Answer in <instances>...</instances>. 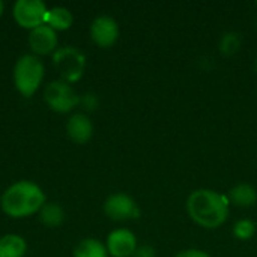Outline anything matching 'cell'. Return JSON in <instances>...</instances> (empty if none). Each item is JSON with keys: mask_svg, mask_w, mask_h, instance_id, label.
<instances>
[{"mask_svg": "<svg viewBox=\"0 0 257 257\" xmlns=\"http://www.w3.org/2000/svg\"><path fill=\"white\" fill-rule=\"evenodd\" d=\"M242 45V39L239 36V33L236 32H226L221 39H220V44H218V48H220V53L224 54V56H233L239 51Z\"/></svg>", "mask_w": 257, "mask_h": 257, "instance_id": "cell-17", "label": "cell"}, {"mask_svg": "<svg viewBox=\"0 0 257 257\" xmlns=\"http://www.w3.org/2000/svg\"><path fill=\"white\" fill-rule=\"evenodd\" d=\"M227 200L230 205H235L238 208H251L257 202V190L245 182L238 184L229 190Z\"/></svg>", "mask_w": 257, "mask_h": 257, "instance_id": "cell-12", "label": "cell"}, {"mask_svg": "<svg viewBox=\"0 0 257 257\" xmlns=\"http://www.w3.org/2000/svg\"><path fill=\"white\" fill-rule=\"evenodd\" d=\"M45 78V65L41 57L35 54H23L14 65L12 81L17 92L24 96H33L42 86Z\"/></svg>", "mask_w": 257, "mask_h": 257, "instance_id": "cell-3", "label": "cell"}, {"mask_svg": "<svg viewBox=\"0 0 257 257\" xmlns=\"http://www.w3.org/2000/svg\"><path fill=\"white\" fill-rule=\"evenodd\" d=\"M48 9L42 0H17L12 6V17L21 29L30 32L45 24Z\"/></svg>", "mask_w": 257, "mask_h": 257, "instance_id": "cell-6", "label": "cell"}, {"mask_svg": "<svg viewBox=\"0 0 257 257\" xmlns=\"http://www.w3.org/2000/svg\"><path fill=\"white\" fill-rule=\"evenodd\" d=\"M29 47L32 54L42 57V56H53L59 50V36L57 32L53 30L50 26L42 24L29 32Z\"/></svg>", "mask_w": 257, "mask_h": 257, "instance_id": "cell-9", "label": "cell"}, {"mask_svg": "<svg viewBox=\"0 0 257 257\" xmlns=\"http://www.w3.org/2000/svg\"><path fill=\"white\" fill-rule=\"evenodd\" d=\"M188 217L203 229H218L223 226L230 212V203L227 196L209 190V188H199L194 190L185 203Z\"/></svg>", "mask_w": 257, "mask_h": 257, "instance_id": "cell-1", "label": "cell"}, {"mask_svg": "<svg viewBox=\"0 0 257 257\" xmlns=\"http://www.w3.org/2000/svg\"><path fill=\"white\" fill-rule=\"evenodd\" d=\"M175 257H212L209 253L203 251V250H199V248H187V250H182L179 251Z\"/></svg>", "mask_w": 257, "mask_h": 257, "instance_id": "cell-21", "label": "cell"}, {"mask_svg": "<svg viewBox=\"0 0 257 257\" xmlns=\"http://www.w3.org/2000/svg\"><path fill=\"white\" fill-rule=\"evenodd\" d=\"M256 223L253 220H248V218H242V220L236 221L235 226H233V235L239 241H248V239H251L256 235Z\"/></svg>", "mask_w": 257, "mask_h": 257, "instance_id": "cell-18", "label": "cell"}, {"mask_svg": "<svg viewBox=\"0 0 257 257\" xmlns=\"http://www.w3.org/2000/svg\"><path fill=\"white\" fill-rule=\"evenodd\" d=\"M47 203L44 190L27 179L11 184L0 196V208L5 215L14 220L29 218L39 214Z\"/></svg>", "mask_w": 257, "mask_h": 257, "instance_id": "cell-2", "label": "cell"}, {"mask_svg": "<svg viewBox=\"0 0 257 257\" xmlns=\"http://www.w3.org/2000/svg\"><path fill=\"white\" fill-rule=\"evenodd\" d=\"M254 69H256V74H257V57H256V63H254Z\"/></svg>", "mask_w": 257, "mask_h": 257, "instance_id": "cell-23", "label": "cell"}, {"mask_svg": "<svg viewBox=\"0 0 257 257\" xmlns=\"http://www.w3.org/2000/svg\"><path fill=\"white\" fill-rule=\"evenodd\" d=\"M39 220L47 227H59L65 221V211L59 203L47 202L39 211Z\"/></svg>", "mask_w": 257, "mask_h": 257, "instance_id": "cell-16", "label": "cell"}, {"mask_svg": "<svg viewBox=\"0 0 257 257\" xmlns=\"http://www.w3.org/2000/svg\"><path fill=\"white\" fill-rule=\"evenodd\" d=\"M104 214L113 221H128L139 218L140 211L136 200L126 193H113L104 202Z\"/></svg>", "mask_w": 257, "mask_h": 257, "instance_id": "cell-7", "label": "cell"}, {"mask_svg": "<svg viewBox=\"0 0 257 257\" xmlns=\"http://www.w3.org/2000/svg\"><path fill=\"white\" fill-rule=\"evenodd\" d=\"M27 253V242L23 236L8 233L0 238V257H24Z\"/></svg>", "mask_w": 257, "mask_h": 257, "instance_id": "cell-13", "label": "cell"}, {"mask_svg": "<svg viewBox=\"0 0 257 257\" xmlns=\"http://www.w3.org/2000/svg\"><path fill=\"white\" fill-rule=\"evenodd\" d=\"M80 105H83V108L87 110V111H93V110L98 108L99 99H98V96H96L95 93L87 92V93H84L83 96H80Z\"/></svg>", "mask_w": 257, "mask_h": 257, "instance_id": "cell-19", "label": "cell"}, {"mask_svg": "<svg viewBox=\"0 0 257 257\" xmlns=\"http://www.w3.org/2000/svg\"><path fill=\"white\" fill-rule=\"evenodd\" d=\"M72 257H108V251L105 244H102L99 239L84 238L75 245Z\"/></svg>", "mask_w": 257, "mask_h": 257, "instance_id": "cell-15", "label": "cell"}, {"mask_svg": "<svg viewBox=\"0 0 257 257\" xmlns=\"http://www.w3.org/2000/svg\"><path fill=\"white\" fill-rule=\"evenodd\" d=\"M53 65L60 75V80L74 84L81 80L86 71V54L77 47H59L53 54Z\"/></svg>", "mask_w": 257, "mask_h": 257, "instance_id": "cell-4", "label": "cell"}, {"mask_svg": "<svg viewBox=\"0 0 257 257\" xmlns=\"http://www.w3.org/2000/svg\"><path fill=\"white\" fill-rule=\"evenodd\" d=\"M66 136L75 145H86L93 137V123L86 113H72L66 122Z\"/></svg>", "mask_w": 257, "mask_h": 257, "instance_id": "cell-11", "label": "cell"}, {"mask_svg": "<svg viewBox=\"0 0 257 257\" xmlns=\"http://www.w3.org/2000/svg\"><path fill=\"white\" fill-rule=\"evenodd\" d=\"M72 23H74V17H72V12L68 8L54 6V8H50L48 9L45 24L50 26L53 30H56V32H65V30L71 29Z\"/></svg>", "mask_w": 257, "mask_h": 257, "instance_id": "cell-14", "label": "cell"}, {"mask_svg": "<svg viewBox=\"0 0 257 257\" xmlns=\"http://www.w3.org/2000/svg\"><path fill=\"white\" fill-rule=\"evenodd\" d=\"M105 247L108 251V256L111 257H133L136 253L139 244H137V236L134 232L125 227L114 229L108 233Z\"/></svg>", "mask_w": 257, "mask_h": 257, "instance_id": "cell-10", "label": "cell"}, {"mask_svg": "<svg viewBox=\"0 0 257 257\" xmlns=\"http://www.w3.org/2000/svg\"><path fill=\"white\" fill-rule=\"evenodd\" d=\"M3 12H5V3H3V2L0 0V18H2Z\"/></svg>", "mask_w": 257, "mask_h": 257, "instance_id": "cell-22", "label": "cell"}, {"mask_svg": "<svg viewBox=\"0 0 257 257\" xmlns=\"http://www.w3.org/2000/svg\"><path fill=\"white\" fill-rule=\"evenodd\" d=\"M90 39L99 48H110L119 39V24L110 15H99L96 17L89 29Z\"/></svg>", "mask_w": 257, "mask_h": 257, "instance_id": "cell-8", "label": "cell"}, {"mask_svg": "<svg viewBox=\"0 0 257 257\" xmlns=\"http://www.w3.org/2000/svg\"><path fill=\"white\" fill-rule=\"evenodd\" d=\"M133 257H157V251L152 245H139Z\"/></svg>", "mask_w": 257, "mask_h": 257, "instance_id": "cell-20", "label": "cell"}, {"mask_svg": "<svg viewBox=\"0 0 257 257\" xmlns=\"http://www.w3.org/2000/svg\"><path fill=\"white\" fill-rule=\"evenodd\" d=\"M44 101L51 111L66 114L80 105V95L75 92L72 84L59 78L47 83L44 89Z\"/></svg>", "mask_w": 257, "mask_h": 257, "instance_id": "cell-5", "label": "cell"}]
</instances>
